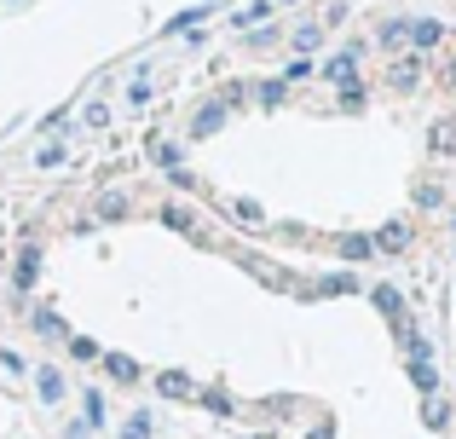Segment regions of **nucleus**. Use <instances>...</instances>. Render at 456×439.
<instances>
[{
  "label": "nucleus",
  "instance_id": "1",
  "mask_svg": "<svg viewBox=\"0 0 456 439\" xmlns=\"http://www.w3.org/2000/svg\"><path fill=\"white\" fill-rule=\"evenodd\" d=\"M416 81H422V53H399V58H393V69H387V87L393 93H411Z\"/></svg>",
  "mask_w": 456,
  "mask_h": 439
},
{
  "label": "nucleus",
  "instance_id": "2",
  "mask_svg": "<svg viewBox=\"0 0 456 439\" xmlns=\"http://www.w3.org/2000/svg\"><path fill=\"white\" fill-rule=\"evenodd\" d=\"M428 145H434V157H456V122L451 116H439V122L428 127Z\"/></svg>",
  "mask_w": 456,
  "mask_h": 439
},
{
  "label": "nucleus",
  "instance_id": "3",
  "mask_svg": "<svg viewBox=\"0 0 456 439\" xmlns=\"http://www.w3.org/2000/svg\"><path fill=\"white\" fill-rule=\"evenodd\" d=\"M156 387H162V399H191V394H197V382H191L185 370H162Z\"/></svg>",
  "mask_w": 456,
  "mask_h": 439
},
{
  "label": "nucleus",
  "instance_id": "4",
  "mask_svg": "<svg viewBox=\"0 0 456 439\" xmlns=\"http://www.w3.org/2000/svg\"><path fill=\"white\" fill-rule=\"evenodd\" d=\"M220 122H225V99H214V104H202V110H197V122H191V134H197V139H208V134H214Z\"/></svg>",
  "mask_w": 456,
  "mask_h": 439
},
{
  "label": "nucleus",
  "instance_id": "5",
  "mask_svg": "<svg viewBox=\"0 0 456 439\" xmlns=\"http://www.w3.org/2000/svg\"><path fill=\"white\" fill-rule=\"evenodd\" d=\"M376 248H387V255H404V248H411V225H404V220L381 225V243H376Z\"/></svg>",
  "mask_w": 456,
  "mask_h": 439
},
{
  "label": "nucleus",
  "instance_id": "6",
  "mask_svg": "<svg viewBox=\"0 0 456 439\" xmlns=\"http://www.w3.org/2000/svg\"><path fill=\"white\" fill-rule=\"evenodd\" d=\"M411 382H416V394H428V399L439 394V370L428 359H411Z\"/></svg>",
  "mask_w": 456,
  "mask_h": 439
},
{
  "label": "nucleus",
  "instance_id": "7",
  "mask_svg": "<svg viewBox=\"0 0 456 439\" xmlns=\"http://www.w3.org/2000/svg\"><path fill=\"white\" fill-rule=\"evenodd\" d=\"M353 69H358V46H353V53H341V58H330V64H323V76L346 87V81H353Z\"/></svg>",
  "mask_w": 456,
  "mask_h": 439
},
{
  "label": "nucleus",
  "instance_id": "8",
  "mask_svg": "<svg viewBox=\"0 0 456 439\" xmlns=\"http://www.w3.org/2000/svg\"><path fill=\"white\" fill-rule=\"evenodd\" d=\"M127 215H134V203H127L122 191H104L99 197V220H127Z\"/></svg>",
  "mask_w": 456,
  "mask_h": 439
},
{
  "label": "nucleus",
  "instance_id": "9",
  "mask_svg": "<svg viewBox=\"0 0 456 439\" xmlns=\"http://www.w3.org/2000/svg\"><path fill=\"white\" fill-rule=\"evenodd\" d=\"M104 370H110L116 382H139V364L127 359V353H104Z\"/></svg>",
  "mask_w": 456,
  "mask_h": 439
},
{
  "label": "nucleus",
  "instance_id": "10",
  "mask_svg": "<svg viewBox=\"0 0 456 439\" xmlns=\"http://www.w3.org/2000/svg\"><path fill=\"white\" fill-rule=\"evenodd\" d=\"M422 422H428V428H451V405H445V399H428V405H422Z\"/></svg>",
  "mask_w": 456,
  "mask_h": 439
},
{
  "label": "nucleus",
  "instance_id": "11",
  "mask_svg": "<svg viewBox=\"0 0 456 439\" xmlns=\"http://www.w3.org/2000/svg\"><path fill=\"white\" fill-rule=\"evenodd\" d=\"M439 41H445V29H439V23H411V46H439Z\"/></svg>",
  "mask_w": 456,
  "mask_h": 439
},
{
  "label": "nucleus",
  "instance_id": "12",
  "mask_svg": "<svg viewBox=\"0 0 456 439\" xmlns=\"http://www.w3.org/2000/svg\"><path fill=\"white\" fill-rule=\"evenodd\" d=\"M370 255H376L370 237H341V260H370Z\"/></svg>",
  "mask_w": 456,
  "mask_h": 439
},
{
  "label": "nucleus",
  "instance_id": "13",
  "mask_svg": "<svg viewBox=\"0 0 456 439\" xmlns=\"http://www.w3.org/2000/svg\"><path fill=\"white\" fill-rule=\"evenodd\" d=\"M260 18H272V0H255V6H243V12H237V29H255Z\"/></svg>",
  "mask_w": 456,
  "mask_h": 439
},
{
  "label": "nucleus",
  "instance_id": "14",
  "mask_svg": "<svg viewBox=\"0 0 456 439\" xmlns=\"http://www.w3.org/2000/svg\"><path fill=\"white\" fill-rule=\"evenodd\" d=\"M35 266H41V255H35V248H23V260H18V289H29V283H35Z\"/></svg>",
  "mask_w": 456,
  "mask_h": 439
},
{
  "label": "nucleus",
  "instance_id": "15",
  "mask_svg": "<svg viewBox=\"0 0 456 439\" xmlns=\"http://www.w3.org/2000/svg\"><path fill=\"white\" fill-rule=\"evenodd\" d=\"M376 306H381L387 318H399V313H404V295H399V289H376Z\"/></svg>",
  "mask_w": 456,
  "mask_h": 439
},
{
  "label": "nucleus",
  "instance_id": "16",
  "mask_svg": "<svg viewBox=\"0 0 456 439\" xmlns=\"http://www.w3.org/2000/svg\"><path fill=\"white\" fill-rule=\"evenodd\" d=\"M122 439H151V417H145V411H134V417H127Z\"/></svg>",
  "mask_w": 456,
  "mask_h": 439
},
{
  "label": "nucleus",
  "instance_id": "17",
  "mask_svg": "<svg viewBox=\"0 0 456 439\" xmlns=\"http://www.w3.org/2000/svg\"><path fill=\"white\" fill-rule=\"evenodd\" d=\"M41 399L53 405V399H64V382H58V370H41Z\"/></svg>",
  "mask_w": 456,
  "mask_h": 439
},
{
  "label": "nucleus",
  "instance_id": "18",
  "mask_svg": "<svg viewBox=\"0 0 456 439\" xmlns=\"http://www.w3.org/2000/svg\"><path fill=\"white\" fill-rule=\"evenodd\" d=\"M411 41V23H387V29H381V46H404Z\"/></svg>",
  "mask_w": 456,
  "mask_h": 439
},
{
  "label": "nucleus",
  "instance_id": "19",
  "mask_svg": "<svg viewBox=\"0 0 456 439\" xmlns=\"http://www.w3.org/2000/svg\"><path fill=\"white\" fill-rule=\"evenodd\" d=\"M162 220H167V225H174V232H197V220H191V215H185V208H162Z\"/></svg>",
  "mask_w": 456,
  "mask_h": 439
},
{
  "label": "nucleus",
  "instance_id": "20",
  "mask_svg": "<svg viewBox=\"0 0 456 439\" xmlns=\"http://www.w3.org/2000/svg\"><path fill=\"white\" fill-rule=\"evenodd\" d=\"M318 35H323L318 23H301V29H295V46H301V53H306V46H318Z\"/></svg>",
  "mask_w": 456,
  "mask_h": 439
},
{
  "label": "nucleus",
  "instance_id": "21",
  "mask_svg": "<svg viewBox=\"0 0 456 439\" xmlns=\"http://www.w3.org/2000/svg\"><path fill=\"white\" fill-rule=\"evenodd\" d=\"M341 104H346V110H358V104H364V87H358V81H346V87H341Z\"/></svg>",
  "mask_w": 456,
  "mask_h": 439
},
{
  "label": "nucleus",
  "instance_id": "22",
  "mask_svg": "<svg viewBox=\"0 0 456 439\" xmlns=\"http://www.w3.org/2000/svg\"><path fill=\"white\" fill-rule=\"evenodd\" d=\"M260 104H266V110H272V104H283V81H266V87H260Z\"/></svg>",
  "mask_w": 456,
  "mask_h": 439
},
{
  "label": "nucleus",
  "instance_id": "23",
  "mask_svg": "<svg viewBox=\"0 0 456 439\" xmlns=\"http://www.w3.org/2000/svg\"><path fill=\"white\" fill-rule=\"evenodd\" d=\"M69 353H76V359H99V347H93L87 336H76V341H69Z\"/></svg>",
  "mask_w": 456,
  "mask_h": 439
},
{
  "label": "nucleus",
  "instance_id": "24",
  "mask_svg": "<svg viewBox=\"0 0 456 439\" xmlns=\"http://www.w3.org/2000/svg\"><path fill=\"white\" fill-rule=\"evenodd\" d=\"M232 208H237V220H260V203H248V197H237Z\"/></svg>",
  "mask_w": 456,
  "mask_h": 439
},
{
  "label": "nucleus",
  "instance_id": "25",
  "mask_svg": "<svg viewBox=\"0 0 456 439\" xmlns=\"http://www.w3.org/2000/svg\"><path fill=\"white\" fill-rule=\"evenodd\" d=\"M6 225H12V215H6V203H0V260H6Z\"/></svg>",
  "mask_w": 456,
  "mask_h": 439
},
{
  "label": "nucleus",
  "instance_id": "26",
  "mask_svg": "<svg viewBox=\"0 0 456 439\" xmlns=\"http://www.w3.org/2000/svg\"><path fill=\"white\" fill-rule=\"evenodd\" d=\"M87 434H93V428H87V422H76V428H69L64 439H87Z\"/></svg>",
  "mask_w": 456,
  "mask_h": 439
},
{
  "label": "nucleus",
  "instance_id": "27",
  "mask_svg": "<svg viewBox=\"0 0 456 439\" xmlns=\"http://www.w3.org/2000/svg\"><path fill=\"white\" fill-rule=\"evenodd\" d=\"M445 87H456V53H451V64H445Z\"/></svg>",
  "mask_w": 456,
  "mask_h": 439
},
{
  "label": "nucleus",
  "instance_id": "28",
  "mask_svg": "<svg viewBox=\"0 0 456 439\" xmlns=\"http://www.w3.org/2000/svg\"><path fill=\"white\" fill-rule=\"evenodd\" d=\"M255 439H266V434H255Z\"/></svg>",
  "mask_w": 456,
  "mask_h": 439
}]
</instances>
